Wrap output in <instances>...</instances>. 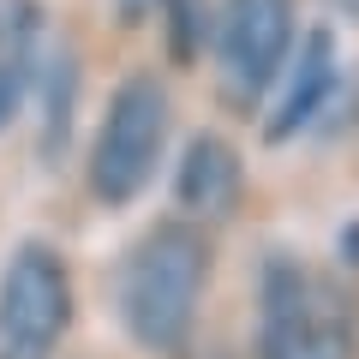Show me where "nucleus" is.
Listing matches in <instances>:
<instances>
[{
	"instance_id": "8",
	"label": "nucleus",
	"mask_w": 359,
	"mask_h": 359,
	"mask_svg": "<svg viewBox=\"0 0 359 359\" xmlns=\"http://www.w3.org/2000/svg\"><path fill=\"white\" fill-rule=\"evenodd\" d=\"M168 48H174V60H192L198 42H204V0H168Z\"/></svg>"
},
{
	"instance_id": "6",
	"label": "nucleus",
	"mask_w": 359,
	"mask_h": 359,
	"mask_svg": "<svg viewBox=\"0 0 359 359\" xmlns=\"http://www.w3.org/2000/svg\"><path fill=\"white\" fill-rule=\"evenodd\" d=\"M330 84H335V42H330V30H311V36L299 42L294 66H287V84H276V108H269V120H264V138L287 144L294 132H306L311 120L323 114Z\"/></svg>"
},
{
	"instance_id": "2",
	"label": "nucleus",
	"mask_w": 359,
	"mask_h": 359,
	"mask_svg": "<svg viewBox=\"0 0 359 359\" xmlns=\"http://www.w3.org/2000/svg\"><path fill=\"white\" fill-rule=\"evenodd\" d=\"M168 144V90L156 72H132L114 84L102 108V126H96V144H90V192L96 204L120 210L150 186L156 162H162Z\"/></svg>"
},
{
	"instance_id": "3",
	"label": "nucleus",
	"mask_w": 359,
	"mask_h": 359,
	"mask_svg": "<svg viewBox=\"0 0 359 359\" xmlns=\"http://www.w3.org/2000/svg\"><path fill=\"white\" fill-rule=\"evenodd\" d=\"M264 359H353V306L299 264H264Z\"/></svg>"
},
{
	"instance_id": "4",
	"label": "nucleus",
	"mask_w": 359,
	"mask_h": 359,
	"mask_svg": "<svg viewBox=\"0 0 359 359\" xmlns=\"http://www.w3.org/2000/svg\"><path fill=\"white\" fill-rule=\"evenodd\" d=\"M72 323L66 257L42 240H25L0 269V359H54Z\"/></svg>"
},
{
	"instance_id": "1",
	"label": "nucleus",
	"mask_w": 359,
	"mask_h": 359,
	"mask_svg": "<svg viewBox=\"0 0 359 359\" xmlns=\"http://www.w3.org/2000/svg\"><path fill=\"white\" fill-rule=\"evenodd\" d=\"M210 287V245L192 222L150 228L120 264V323L144 353H174L198 323Z\"/></svg>"
},
{
	"instance_id": "7",
	"label": "nucleus",
	"mask_w": 359,
	"mask_h": 359,
	"mask_svg": "<svg viewBox=\"0 0 359 359\" xmlns=\"http://www.w3.org/2000/svg\"><path fill=\"white\" fill-rule=\"evenodd\" d=\"M233 180H240V156H233V144H222L216 132H198V138L186 144V156H180L174 204L186 210V216H216V210H228Z\"/></svg>"
},
{
	"instance_id": "9",
	"label": "nucleus",
	"mask_w": 359,
	"mask_h": 359,
	"mask_svg": "<svg viewBox=\"0 0 359 359\" xmlns=\"http://www.w3.org/2000/svg\"><path fill=\"white\" fill-rule=\"evenodd\" d=\"M114 6H120V18H144V13L156 6V0H114Z\"/></svg>"
},
{
	"instance_id": "5",
	"label": "nucleus",
	"mask_w": 359,
	"mask_h": 359,
	"mask_svg": "<svg viewBox=\"0 0 359 359\" xmlns=\"http://www.w3.org/2000/svg\"><path fill=\"white\" fill-rule=\"evenodd\" d=\"M287 54H294V0H228L216 25V60H222V96L233 108L264 102Z\"/></svg>"
}]
</instances>
